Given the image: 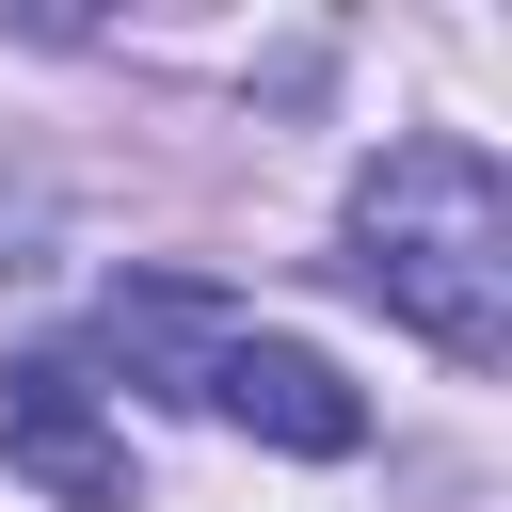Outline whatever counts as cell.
I'll list each match as a JSON object with an SVG mask.
<instances>
[{
  "label": "cell",
  "instance_id": "obj_2",
  "mask_svg": "<svg viewBox=\"0 0 512 512\" xmlns=\"http://www.w3.org/2000/svg\"><path fill=\"white\" fill-rule=\"evenodd\" d=\"M0 464H16L48 512H128V432L96 416V384H80L64 352L0 368Z\"/></svg>",
  "mask_w": 512,
  "mask_h": 512
},
{
  "label": "cell",
  "instance_id": "obj_1",
  "mask_svg": "<svg viewBox=\"0 0 512 512\" xmlns=\"http://www.w3.org/2000/svg\"><path fill=\"white\" fill-rule=\"evenodd\" d=\"M352 272L448 368H512V176L464 128H416L352 176Z\"/></svg>",
  "mask_w": 512,
  "mask_h": 512
},
{
  "label": "cell",
  "instance_id": "obj_3",
  "mask_svg": "<svg viewBox=\"0 0 512 512\" xmlns=\"http://www.w3.org/2000/svg\"><path fill=\"white\" fill-rule=\"evenodd\" d=\"M208 400H224L256 448H304V464H352V448H368V400H352L336 352H304V336H208Z\"/></svg>",
  "mask_w": 512,
  "mask_h": 512
}]
</instances>
